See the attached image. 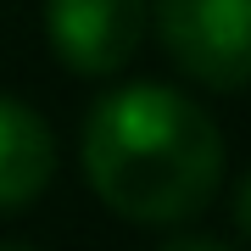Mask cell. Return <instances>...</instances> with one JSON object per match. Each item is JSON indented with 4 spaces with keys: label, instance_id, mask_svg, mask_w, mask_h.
<instances>
[{
    "label": "cell",
    "instance_id": "obj_5",
    "mask_svg": "<svg viewBox=\"0 0 251 251\" xmlns=\"http://www.w3.org/2000/svg\"><path fill=\"white\" fill-rule=\"evenodd\" d=\"M234 224H240V234L251 240V173L240 179V190H234Z\"/></svg>",
    "mask_w": 251,
    "mask_h": 251
},
{
    "label": "cell",
    "instance_id": "obj_3",
    "mask_svg": "<svg viewBox=\"0 0 251 251\" xmlns=\"http://www.w3.org/2000/svg\"><path fill=\"white\" fill-rule=\"evenodd\" d=\"M151 6L145 0H45L50 50L84 78H106L140 50Z\"/></svg>",
    "mask_w": 251,
    "mask_h": 251
},
{
    "label": "cell",
    "instance_id": "obj_7",
    "mask_svg": "<svg viewBox=\"0 0 251 251\" xmlns=\"http://www.w3.org/2000/svg\"><path fill=\"white\" fill-rule=\"evenodd\" d=\"M0 251H39V246H0Z\"/></svg>",
    "mask_w": 251,
    "mask_h": 251
},
{
    "label": "cell",
    "instance_id": "obj_2",
    "mask_svg": "<svg viewBox=\"0 0 251 251\" xmlns=\"http://www.w3.org/2000/svg\"><path fill=\"white\" fill-rule=\"evenodd\" d=\"M162 50L206 90L251 84V0H151Z\"/></svg>",
    "mask_w": 251,
    "mask_h": 251
},
{
    "label": "cell",
    "instance_id": "obj_6",
    "mask_svg": "<svg viewBox=\"0 0 251 251\" xmlns=\"http://www.w3.org/2000/svg\"><path fill=\"white\" fill-rule=\"evenodd\" d=\"M162 251H229L224 240H206V234H184V240H168Z\"/></svg>",
    "mask_w": 251,
    "mask_h": 251
},
{
    "label": "cell",
    "instance_id": "obj_4",
    "mask_svg": "<svg viewBox=\"0 0 251 251\" xmlns=\"http://www.w3.org/2000/svg\"><path fill=\"white\" fill-rule=\"evenodd\" d=\"M56 173V140L45 117L23 100L0 95V212H17L50 184Z\"/></svg>",
    "mask_w": 251,
    "mask_h": 251
},
{
    "label": "cell",
    "instance_id": "obj_1",
    "mask_svg": "<svg viewBox=\"0 0 251 251\" xmlns=\"http://www.w3.org/2000/svg\"><path fill=\"white\" fill-rule=\"evenodd\" d=\"M84 179L128 224H184L224 184V134L190 95L128 84L90 106Z\"/></svg>",
    "mask_w": 251,
    "mask_h": 251
}]
</instances>
